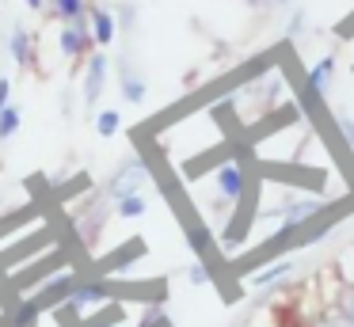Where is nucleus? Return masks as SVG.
<instances>
[{
  "label": "nucleus",
  "mask_w": 354,
  "mask_h": 327,
  "mask_svg": "<svg viewBox=\"0 0 354 327\" xmlns=\"http://www.w3.org/2000/svg\"><path fill=\"white\" fill-rule=\"evenodd\" d=\"M145 183H149V164L141 156H130L107 175V183H103V198L115 205V202H122V198H130V194H145Z\"/></svg>",
  "instance_id": "obj_1"
},
{
  "label": "nucleus",
  "mask_w": 354,
  "mask_h": 327,
  "mask_svg": "<svg viewBox=\"0 0 354 327\" xmlns=\"http://www.w3.org/2000/svg\"><path fill=\"white\" fill-rule=\"evenodd\" d=\"M57 46H62V53L69 61H88L92 57V27H88V19H73V23H62V30H57Z\"/></svg>",
  "instance_id": "obj_2"
},
{
  "label": "nucleus",
  "mask_w": 354,
  "mask_h": 327,
  "mask_svg": "<svg viewBox=\"0 0 354 327\" xmlns=\"http://www.w3.org/2000/svg\"><path fill=\"white\" fill-rule=\"evenodd\" d=\"M107 57L103 53H92V57L84 61V103L95 106L103 95V84H107Z\"/></svg>",
  "instance_id": "obj_3"
},
{
  "label": "nucleus",
  "mask_w": 354,
  "mask_h": 327,
  "mask_svg": "<svg viewBox=\"0 0 354 327\" xmlns=\"http://www.w3.org/2000/svg\"><path fill=\"white\" fill-rule=\"evenodd\" d=\"M118 88H122L126 103H141V99L149 95V84H145V76L138 73V65H133L130 57H122V61H118Z\"/></svg>",
  "instance_id": "obj_4"
},
{
  "label": "nucleus",
  "mask_w": 354,
  "mask_h": 327,
  "mask_svg": "<svg viewBox=\"0 0 354 327\" xmlns=\"http://www.w3.org/2000/svg\"><path fill=\"white\" fill-rule=\"evenodd\" d=\"M88 27H92L95 46H111V42H115V35H118L115 12H107V8H100V4H92V12H88Z\"/></svg>",
  "instance_id": "obj_5"
},
{
  "label": "nucleus",
  "mask_w": 354,
  "mask_h": 327,
  "mask_svg": "<svg viewBox=\"0 0 354 327\" xmlns=\"http://www.w3.org/2000/svg\"><path fill=\"white\" fill-rule=\"evenodd\" d=\"M111 297V286L107 281H80V286H73V293H69V304L73 308H92V304H103Z\"/></svg>",
  "instance_id": "obj_6"
},
{
  "label": "nucleus",
  "mask_w": 354,
  "mask_h": 327,
  "mask_svg": "<svg viewBox=\"0 0 354 327\" xmlns=\"http://www.w3.org/2000/svg\"><path fill=\"white\" fill-rule=\"evenodd\" d=\"M46 12H50V19H57V23L88 19V12H92V0H46Z\"/></svg>",
  "instance_id": "obj_7"
},
{
  "label": "nucleus",
  "mask_w": 354,
  "mask_h": 327,
  "mask_svg": "<svg viewBox=\"0 0 354 327\" xmlns=\"http://www.w3.org/2000/svg\"><path fill=\"white\" fill-rule=\"evenodd\" d=\"M8 50H12V61H16L19 68H31L35 65V46H31V30H27V27H12Z\"/></svg>",
  "instance_id": "obj_8"
},
{
  "label": "nucleus",
  "mask_w": 354,
  "mask_h": 327,
  "mask_svg": "<svg viewBox=\"0 0 354 327\" xmlns=\"http://www.w3.org/2000/svg\"><path fill=\"white\" fill-rule=\"evenodd\" d=\"M305 327H354L346 316H339L331 304H316V308H305Z\"/></svg>",
  "instance_id": "obj_9"
},
{
  "label": "nucleus",
  "mask_w": 354,
  "mask_h": 327,
  "mask_svg": "<svg viewBox=\"0 0 354 327\" xmlns=\"http://www.w3.org/2000/svg\"><path fill=\"white\" fill-rule=\"evenodd\" d=\"M331 76H335V57H320L313 65V73H308V91H313V95H328Z\"/></svg>",
  "instance_id": "obj_10"
},
{
  "label": "nucleus",
  "mask_w": 354,
  "mask_h": 327,
  "mask_svg": "<svg viewBox=\"0 0 354 327\" xmlns=\"http://www.w3.org/2000/svg\"><path fill=\"white\" fill-rule=\"evenodd\" d=\"M217 190H221V198H240V190H244V167L240 164H225L221 171H217Z\"/></svg>",
  "instance_id": "obj_11"
},
{
  "label": "nucleus",
  "mask_w": 354,
  "mask_h": 327,
  "mask_svg": "<svg viewBox=\"0 0 354 327\" xmlns=\"http://www.w3.org/2000/svg\"><path fill=\"white\" fill-rule=\"evenodd\" d=\"M331 308L339 312V316H346L354 324V281H346V278H339L335 281V289H331Z\"/></svg>",
  "instance_id": "obj_12"
},
{
  "label": "nucleus",
  "mask_w": 354,
  "mask_h": 327,
  "mask_svg": "<svg viewBox=\"0 0 354 327\" xmlns=\"http://www.w3.org/2000/svg\"><path fill=\"white\" fill-rule=\"evenodd\" d=\"M313 209H316V202H313V198H308V202H286L282 209H274V217L282 221L286 228H293V225H301V221H305Z\"/></svg>",
  "instance_id": "obj_13"
},
{
  "label": "nucleus",
  "mask_w": 354,
  "mask_h": 327,
  "mask_svg": "<svg viewBox=\"0 0 354 327\" xmlns=\"http://www.w3.org/2000/svg\"><path fill=\"white\" fill-rule=\"evenodd\" d=\"M270 319H274V327H305V308L301 304H274Z\"/></svg>",
  "instance_id": "obj_14"
},
{
  "label": "nucleus",
  "mask_w": 354,
  "mask_h": 327,
  "mask_svg": "<svg viewBox=\"0 0 354 327\" xmlns=\"http://www.w3.org/2000/svg\"><path fill=\"white\" fill-rule=\"evenodd\" d=\"M145 209H149V198L145 194H130V198H122V202H115L118 217H141Z\"/></svg>",
  "instance_id": "obj_15"
},
{
  "label": "nucleus",
  "mask_w": 354,
  "mask_h": 327,
  "mask_svg": "<svg viewBox=\"0 0 354 327\" xmlns=\"http://www.w3.org/2000/svg\"><path fill=\"white\" fill-rule=\"evenodd\" d=\"M19 122H24V111H19V106H4V111H0V141H8L19 129Z\"/></svg>",
  "instance_id": "obj_16"
},
{
  "label": "nucleus",
  "mask_w": 354,
  "mask_h": 327,
  "mask_svg": "<svg viewBox=\"0 0 354 327\" xmlns=\"http://www.w3.org/2000/svg\"><path fill=\"white\" fill-rule=\"evenodd\" d=\"M115 129H118V111H100V118H95V133L111 137Z\"/></svg>",
  "instance_id": "obj_17"
},
{
  "label": "nucleus",
  "mask_w": 354,
  "mask_h": 327,
  "mask_svg": "<svg viewBox=\"0 0 354 327\" xmlns=\"http://www.w3.org/2000/svg\"><path fill=\"white\" fill-rule=\"evenodd\" d=\"M339 129H343V137H346V141H351L354 144V118H351V114H339Z\"/></svg>",
  "instance_id": "obj_18"
},
{
  "label": "nucleus",
  "mask_w": 354,
  "mask_h": 327,
  "mask_svg": "<svg viewBox=\"0 0 354 327\" xmlns=\"http://www.w3.org/2000/svg\"><path fill=\"white\" fill-rule=\"evenodd\" d=\"M8 95H12V80H8V76H0V111H4V106H12Z\"/></svg>",
  "instance_id": "obj_19"
},
{
  "label": "nucleus",
  "mask_w": 354,
  "mask_h": 327,
  "mask_svg": "<svg viewBox=\"0 0 354 327\" xmlns=\"http://www.w3.org/2000/svg\"><path fill=\"white\" fill-rule=\"evenodd\" d=\"M27 8H31V12H42V8H46V0H24Z\"/></svg>",
  "instance_id": "obj_20"
},
{
  "label": "nucleus",
  "mask_w": 354,
  "mask_h": 327,
  "mask_svg": "<svg viewBox=\"0 0 354 327\" xmlns=\"http://www.w3.org/2000/svg\"><path fill=\"white\" fill-rule=\"evenodd\" d=\"M92 327H115V324H92Z\"/></svg>",
  "instance_id": "obj_21"
}]
</instances>
